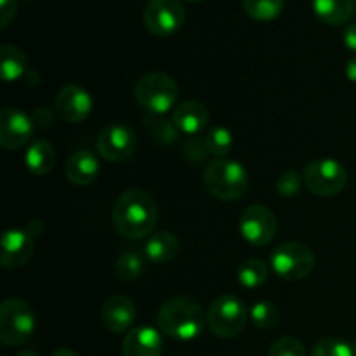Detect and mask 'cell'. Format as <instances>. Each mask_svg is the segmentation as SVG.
Wrapping results in <instances>:
<instances>
[{
  "instance_id": "cell-1",
  "label": "cell",
  "mask_w": 356,
  "mask_h": 356,
  "mask_svg": "<svg viewBox=\"0 0 356 356\" xmlns=\"http://www.w3.org/2000/svg\"><path fill=\"white\" fill-rule=\"evenodd\" d=\"M111 219L118 235L129 240H141L148 236L156 226L159 211L148 191L131 188L117 198Z\"/></svg>"
},
{
  "instance_id": "cell-2",
  "label": "cell",
  "mask_w": 356,
  "mask_h": 356,
  "mask_svg": "<svg viewBox=\"0 0 356 356\" xmlns=\"http://www.w3.org/2000/svg\"><path fill=\"white\" fill-rule=\"evenodd\" d=\"M207 315L200 302L188 296H177L163 302L156 315V325L163 336L176 341H193L204 332Z\"/></svg>"
},
{
  "instance_id": "cell-3",
  "label": "cell",
  "mask_w": 356,
  "mask_h": 356,
  "mask_svg": "<svg viewBox=\"0 0 356 356\" xmlns=\"http://www.w3.org/2000/svg\"><path fill=\"white\" fill-rule=\"evenodd\" d=\"M204 186L214 198L233 202L242 198L249 188V174L240 162L214 159L204 170Z\"/></svg>"
},
{
  "instance_id": "cell-4",
  "label": "cell",
  "mask_w": 356,
  "mask_h": 356,
  "mask_svg": "<svg viewBox=\"0 0 356 356\" xmlns=\"http://www.w3.org/2000/svg\"><path fill=\"white\" fill-rule=\"evenodd\" d=\"M134 99L148 113L163 115L177 106L179 87L167 73H146L136 82Z\"/></svg>"
},
{
  "instance_id": "cell-5",
  "label": "cell",
  "mask_w": 356,
  "mask_h": 356,
  "mask_svg": "<svg viewBox=\"0 0 356 356\" xmlns=\"http://www.w3.org/2000/svg\"><path fill=\"white\" fill-rule=\"evenodd\" d=\"M35 332V315L24 299L9 298L0 305V341L6 346H23Z\"/></svg>"
},
{
  "instance_id": "cell-6",
  "label": "cell",
  "mask_w": 356,
  "mask_h": 356,
  "mask_svg": "<svg viewBox=\"0 0 356 356\" xmlns=\"http://www.w3.org/2000/svg\"><path fill=\"white\" fill-rule=\"evenodd\" d=\"M249 309L245 302L236 296H219L212 301L207 312V325L214 336L232 339L238 336L247 325Z\"/></svg>"
},
{
  "instance_id": "cell-7",
  "label": "cell",
  "mask_w": 356,
  "mask_h": 356,
  "mask_svg": "<svg viewBox=\"0 0 356 356\" xmlns=\"http://www.w3.org/2000/svg\"><path fill=\"white\" fill-rule=\"evenodd\" d=\"M348 170L334 159H318L309 162L302 170L306 188L316 197H334L348 184Z\"/></svg>"
},
{
  "instance_id": "cell-8",
  "label": "cell",
  "mask_w": 356,
  "mask_h": 356,
  "mask_svg": "<svg viewBox=\"0 0 356 356\" xmlns=\"http://www.w3.org/2000/svg\"><path fill=\"white\" fill-rule=\"evenodd\" d=\"M271 268L284 280H302L315 268V254L305 243L285 242L271 252Z\"/></svg>"
},
{
  "instance_id": "cell-9",
  "label": "cell",
  "mask_w": 356,
  "mask_h": 356,
  "mask_svg": "<svg viewBox=\"0 0 356 356\" xmlns=\"http://www.w3.org/2000/svg\"><path fill=\"white\" fill-rule=\"evenodd\" d=\"M186 13L179 0H149L143 14L146 30L155 37H170L183 28Z\"/></svg>"
},
{
  "instance_id": "cell-10",
  "label": "cell",
  "mask_w": 356,
  "mask_h": 356,
  "mask_svg": "<svg viewBox=\"0 0 356 356\" xmlns=\"http://www.w3.org/2000/svg\"><path fill=\"white\" fill-rule=\"evenodd\" d=\"M243 240L254 247L270 245L278 232V222L273 212L264 205H250L242 212L238 221Z\"/></svg>"
},
{
  "instance_id": "cell-11",
  "label": "cell",
  "mask_w": 356,
  "mask_h": 356,
  "mask_svg": "<svg viewBox=\"0 0 356 356\" xmlns=\"http://www.w3.org/2000/svg\"><path fill=\"white\" fill-rule=\"evenodd\" d=\"M97 153L108 162H124L136 153L138 138L129 125L115 122L106 125L96 139Z\"/></svg>"
},
{
  "instance_id": "cell-12",
  "label": "cell",
  "mask_w": 356,
  "mask_h": 356,
  "mask_svg": "<svg viewBox=\"0 0 356 356\" xmlns=\"http://www.w3.org/2000/svg\"><path fill=\"white\" fill-rule=\"evenodd\" d=\"M35 124L28 113L19 108L6 106L0 113V146L6 149H19L31 139Z\"/></svg>"
},
{
  "instance_id": "cell-13",
  "label": "cell",
  "mask_w": 356,
  "mask_h": 356,
  "mask_svg": "<svg viewBox=\"0 0 356 356\" xmlns=\"http://www.w3.org/2000/svg\"><path fill=\"white\" fill-rule=\"evenodd\" d=\"M94 106L92 96L83 87L68 83L54 99V111L66 124H80L90 115Z\"/></svg>"
},
{
  "instance_id": "cell-14",
  "label": "cell",
  "mask_w": 356,
  "mask_h": 356,
  "mask_svg": "<svg viewBox=\"0 0 356 356\" xmlns=\"http://www.w3.org/2000/svg\"><path fill=\"white\" fill-rule=\"evenodd\" d=\"M35 242L30 232L23 229H7L2 235V254L0 264L6 270H17L28 264L33 257Z\"/></svg>"
},
{
  "instance_id": "cell-15",
  "label": "cell",
  "mask_w": 356,
  "mask_h": 356,
  "mask_svg": "<svg viewBox=\"0 0 356 356\" xmlns=\"http://www.w3.org/2000/svg\"><path fill=\"white\" fill-rule=\"evenodd\" d=\"M136 316H138V308L134 301L125 296H113L106 299L101 309V318H103L104 327L113 334H124L131 330L134 325Z\"/></svg>"
},
{
  "instance_id": "cell-16",
  "label": "cell",
  "mask_w": 356,
  "mask_h": 356,
  "mask_svg": "<svg viewBox=\"0 0 356 356\" xmlns=\"http://www.w3.org/2000/svg\"><path fill=\"white\" fill-rule=\"evenodd\" d=\"M172 122L181 134L193 138L209 127L211 113H209V108L200 101H183L174 108Z\"/></svg>"
},
{
  "instance_id": "cell-17",
  "label": "cell",
  "mask_w": 356,
  "mask_h": 356,
  "mask_svg": "<svg viewBox=\"0 0 356 356\" xmlns=\"http://www.w3.org/2000/svg\"><path fill=\"white\" fill-rule=\"evenodd\" d=\"M162 350V336L159 330L148 325L131 329L122 343V356H160Z\"/></svg>"
},
{
  "instance_id": "cell-18",
  "label": "cell",
  "mask_w": 356,
  "mask_h": 356,
  "mask_svg": "<svg viewBox=\"0 0 356 356\" xmlns=\"http://www.w3.org/2000/svg\"><path fill=\"white\" fill-rule=\"evenodd\" d=\"M101 172L99 160L92 152L80 149L68 159L65 165V176L75 186H89Z\"/></svg>"
},
{
  "instance_id": "cell-19",
  "label": "cell",
  "mask_w": 356,
  "mask_h": 356,
  "mask_svg": "<svg viewBox=\"0 0 356 356\" xmlns=\"http://www.w3.org/2000/svg\"><path fill=\"white\" fill-rule=\"evenodd\" d=\"M313 10L322 23L343 26L353 19L356 0H313Z\"/></svg>"
},
{
  "instance_id": "cell-20",
  "label": "cell",
  "mask_w": 356,
  "mask_h": 356,
  "mask_svg": "<svg viewBox=\"0 0 356 356\" xmlns=\"http://www.w3.org/2000/svg\"><path fill=\"white\" fill-rule=\"evenodd\" d=\"M58 162V155L51 143L45 139H35L24 152V165L35 176H47Z\"/></svg>"
},
{
  "instance_id": "cell-21",
  "label": "cell",
  "mask_w": 356,
  "mask_h": 356,
  "mask_svg": "<svg viewBox=\"0 0 356 356\" xmlns=\"http://www.w3.org/2000/svg\"><path fill=\"white\" fill-rule=\"evenodd\" d=\"M179 254V240L170 232H159L149 236L145 247L146 259L155 264H167Z\"/></svg>"
},
{
  "instance_id": "cell-22",
  "label": "cell",
  "mask_w": 356,
  "mask_h": 356,
  "mask_svg": "<svg viewBox=\"0 0 356 356\" xmlns=\"http://www.w3.org/2000/svg\"><path fill=\"white\" fill-rule=\"evenodd\" d=\"M28 56L19 47L3 44L0 47V72L3 82H16L28 72Z\"/></svg>"
},
{
  "instance_id": "cell-23",
  "label": "cell",
  "mask_w": 356,
  "mask_h": 356,
  "mask_svg": "<svg viewBox=\"0 0 356 356\" xmlns=\"http://www.w3.org/2000/svg\"><path fill=\"white\" fill-rule=\"evenodd\" d=\"M243 10L252 19L268 23L284 13L285 0H243Z\"/></svg>"
},
{
  "instance_id": "cell-24",
  "label": "cell",
  "mask_w": 356,
  "mask_h": 356,
  "mask_svg": "<svg viewBox=\"0 0 356 356\" xmlns=\"http://www.w3.org/2000/svg\"><path fill=\"white\" fill-rule=\"evenodd\" d=\"M145 270V256L138 250H127L115 263V275L120 282H134Z\"/></svg>"
},
{
  "instance_id": "cell-25",
  "label": "cell",
  "mask_w": 356,
  "mask_h": 356,
  "mask_svg": "<svg viewBox=\"0 0 356 356\" xmlns=\"http://www.w3.org/2000/svg\"><path fill=\"white\" fill-rule=\"evenodd\" d=\"M236 278L240 284L247 289H257L268 280V266L264 261L256 259H247L236 268Z\"/></svg>"
},
{
  "instance_id": "cell-26",
  "label": "cell",
  "mask_w": 356,
  "mask_h": 356,
  "mask_svg": "<svg viewBox=\"0 0 356 356\" xmlns=\"http://www.w3.org/2000/svg\"><path fill=\"white\" fill-rule=\"evenodd\" d=\"M209 153L216 159H226L233 149V134L226 127L216 125L204 136Z\"/></svg>"
},
{
  "instance_id": "cell-27",
  "label": "cell",
  "mask_w": 356,
  "mask_h": 356,
  "mask_svg": "<svg viewBox=\"0 0 356 356\" xmlns=\"http://www.w3.org/2000/svg\"><path fill=\"white\" fill-rule=\"evenodd\" d=\"M145 125L146 129H148L149 136H152L156 143H160V145H172V143L177 141V138H179L181 134V132L177 131L176 125H174V122L163 120V118L156 117V115L146 117Z\"/></svg>"
},
{
  "instance_id": "cell-28",
  "label": "cell",
  "mask_w": 356,
  "mask_h": 356,
  "mask_svg": "<svg viewBox=\"0 0 356 356\" xmlns=\"http://www.w3.org/2000/svg\"><path fill=\"white\" fill-rule=\"evenodd\" d=\"M250 320L259 329H273L280 322V309L271 301H257L250 309Z\"/></svg>"
},
{
  "instance_id": "cell-29",
  "label": "cell",
  "mask_w": 356,
  "mask_h": 356,
  "mask_svg": "<svg viewBox=\"0 0 356 356\" xmlns=\"http://www.w3.org/2000/svg\"><path fill=\"white\" fill-rule=\"evenodd\" d=\"M309 356H356V348L346 341L325 337L313 346Z\"/></svg>"
},
{
  "instance_id": "cell-30",
  "label": "cell",
  "mask_w": 356,
  "mask_h": 356,
  "mask_svg": "<svg viewBox=\"0 0 356 356\" xmlns=\"http://www.w3.org/2000/svg\"><path fill=\"white\" fill-rule=\"evenodd\" d=\"M302 176L298 172V170H287V172L282 174L277 179V191L280 197L284 198H294L298 197L299 191L302 188Z\"/></svg>"
},
{
  "instance_id": "cell-31",
  "label": "cell",
  "mask_w": 356,
  "mask_h": 356,
  "mask_svg": "<svg viewBox=\"0 0 356 356\" xmlns=\"http://www.w3.org/2000/svg\"><path fill=\"white\" fill-rule=\"evenodd\" d=\"M268 356H308L306 355V348L298 337L285 336L275 341L273 346L270 348Z\"/></svg>"
},
{
  "instance_id": "cell-32",
  "label": "cell",
  "mask_w": 356,
  "mask_h": 356,
  "mask_svg": "<svg viewBox=\"0 0 356 356\" xmlns=\"http://www.w3.org/2000/svg\"><path fill=\"white\" fill-rule=\"evenodd\" d=\"M184 155H186L188 159L195 160V162H202V160L207 155H211V153H209L207 145H205V139L193 136V138H190L184 143Z\"/></svg>"
},
{
  "instance_id": "cell-33",
  "label": "cell",
  "mask_w": 356,
  "mask_h": 356,
  "mask_svg": "<svg viewBox=\"0 0 356 356\" xmlns=\"http://www.w3.org/2000/svg\"><path fill=\"white\" fill-rule=\"evenodd\" d=\"M17 10V0H0V28L9 26Z\"/></svg>"
},
{
  "instance_id": "cell-34",
  "label": "cell",
  "mask_w": 356,
  "mask_h": 356,
  "mask_svg": "<svg viewBox=\"0 0 356 356\" xmlns=\"http://www.w3.org/2000/svg\"><path fill=\"white\" fill-rule=\"evenodd\" d=\"M54 117H56L54 110L42 106L35 110V113L31 115V120H33L35 127H49V125L52 124V120H54Z\"/></svg>"
},
{
  "instance_id": "cell-35",
  "label": "cell",
  "mask_w": 356,
  "mask_h": 356,
  "mask_svg": "<svg viewBox=\"0 0 356 356\" xmlns=\"http://www.w3.org/2000/svg\"><path fill=\"white\" fill-rule=\"evenodd\" d=\"M343 42L350 51L356 52V21L348 24L343 31Z\"/></svg>"
},
{
  "instance_id": "cell-36",
  "label": "cell",
  "mask_w": 356,
  "mask_h": 356,
  "mask_svg": "<svg viewBox=\"0 0 356 356\" xmlns=\"http://www.w3.org/2000/svg\"><path fill=\"white\" fill-rule=\"evenodd\" d=\"M346 76L351 82L356 83V54L351 56L346 61Z\"/></svg>"
},
{
  "instance_id": "cell-37",
  "label": "cell",
  "mask_w": 356,
  "mask_h": 356,
  "mask_svg": "<svg viewBox=\"0 0 356 356\" xmlns=\"http://www.w3.org/2000/svg\"><path fill=\"white\" fill-rule=\"evenodd\" d=\"M51 356H80V355L75 353L73 350H68V348H61V350H56Z\"/></svg>"
},
{
  "instance_id": "cell-38",
  "label": "cell",
  "mask_w": 356,
  "mask_h": 356,
  "mask_svg": "<svg viewBox=\"0 0 356 356\" xmlns=\"http://www.w3.org/2000/svg\"><path fill=\"white\" fill-rule=\"evenodd\" d=\"M17 356H40L38 353H35V351H30V350H26V351H21L19 355Z\"/></svg>"
},
{
  "instance_id": "cell-39",
  "label": "cell",
  "mask_w": 356,
  "mask_h": 356,
  "mask_svg": "<svg viewBox=\"0 0 356 356\" xmlns=\"http://www.w3.org/2000/svg\"><path fill=\"white\" fill-rule=\"evenodd\" d=\"M184 2H202V0H184Z\"/></svg>"
}]
</instances>
